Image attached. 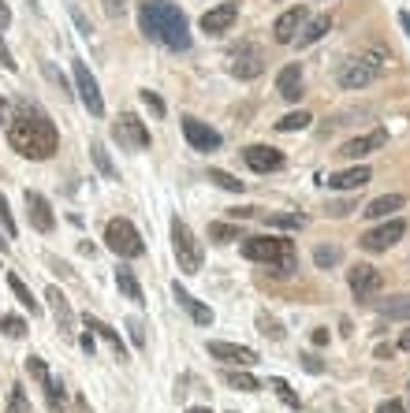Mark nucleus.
Instances as JSON below:
<instances>
[{
    "label": "nucleus",
    "mask_w": 410,
    "mask_h": 413,
    "mask_svg": "<svg viewBox=\"0 0 410 413\" xmlns=\"http://www.w3.org/2000/svg\"><path fill=\"white\" fill-rule=\"evenodd\" d=\"M265 224L269 227H287V231H303L306 216L303 213H265Z\"/></svg>",
    "instance_id": "obj_28"
},
{
    "label": "nucleus",
    "mask_w": 410,
    "mask_h": 413,
    "mask_svg": "<svg viewBox=\"0 0 410 413\" xmlns=\"http://www.w3.org/2000/svg\"><path fill=\"white\" fill-rule=\"evenodd\" d=\"M8 413H30V399H26V391L15 383L12 388V399H8Z\"/></svg>",
    "instance_id": "obj_40"
},
{
    "label": "nucleus",
    "mask_w": 410,
    "mask_h": 413,
    "mask_svg": "<svg viewBox=\"0 0 410 413\" xmlns=\"http://www.w3.org/2000/svg\"><path fill=\"white\" fill-rule=\"evenodd\" d=\"M45 391H49V406H52V413H60V410H63V388H60L57 380H49V383H45Z\"/></svg>",
    "instance_id": "obj_45"
},
{
    "label": "nucleus",
    "mask_w": 410,
    "mask_h": 413,
    "mask_svg": "<svg viewBox=\"0 0 410 413\" xmlns=\"http://www.w3.org/2000/svg\"><path fill=\"white\" fill-rule=\"evenodd\" d=\"M79 346H82V354H86V357H94V350H97V343H94V335H90V328H86V335L79 339Z\"/></svg>",
    "instance_id": "obj_49"
},
{
    "label": "nucleus",
    "mask_w": 410,
    "mask_h": 413,
    "mask_svg": "<svg viewBox=\"0 0 410 413\" xmlns=\"http://www.w3.org/2000/svg\"><path fill=\"white\" fill-rule=\"evenodd\" d=\"M377 413H407V410H403V402L388 399V402H380V406H377Z\"/></svg>",
    "instance_id": "obj_51"
},
{
    "label": "nucleus",
    "mask_w": 410,
    "mask_h": 413,
    "mask_svg": "<svg viewBox=\"0 0 410 413\" xmlns=\"http://www.w3.org/2000/svg\"><path fill=\"white\" fill-rule=\"evenodd\" d=\"M403 205H407V201L399 194H385V198H373L362 216H366V220H388V213H399Z\"/></svg>",
    "instance_id": "obj_24"
},
{
    "label": "nucleus",
    "mask_w": 410,
    "mask_h": 413,
    "mask_svg": "<svg viewBox=\"0 0 410 413\" xmlns=\"http://www.w3.org/2000/svg\"><path fill=\"white\" fill-rule=\"evenodd\" d=\"M23 201H26V216H30V227L34 231H41V235H49L52 227H57V216H52V205L45 201L38 190H26L23 194Z\"/></svg>",
    "instance_id": "obj_14"
},
{
    "label": "nucleus",
    "mask_w": 410,
    "mask_h": 413,
    "mask_svg": "<svg viewBox=\"0 0 410 413\" xmlns=\"http://www.w3.org/2000/svg\"><path fill=\"white\" fill-rule=\"evenodd\" d=\"M399 26H403V30L410 34V12H399Z\"/></svg>",
    "instance_id": "obj_56"
},
{
    "label": "nucleus",
    "mask_w": 410,
    "mask_h": 413,
    "mask_svg": "<svg viewBox=\"0 0 410 413\" xmlns=\"http://www.w3.org/2000/svg\"><path fill=\"white\" fill-rule=\"evenodd\" d=\"M0 227H4V238H15V220H12V209H8L4 194H0Z\"/></svg>",
    "instance_id": "obj_42"
},
{
    "label": "nucleus",
    "mask_w": 410,
    "mask_h": 413,
    "mask_svg": "<svg viewBox=\"0 0 410 413\" xmlns=\"http://www.w3.org/2000/svg\"><path fill=\"white\" fill-rule=\"evenodd\" d=\"M232 216L235 220H250V216H258V209H232Z\"/></svg>",
    "instance_id": "obj_54"
},
{
    "label": "nucleus",
    "mask_w": 410,
    "mask_h": 413,
    "mask_svg": "<svg viewBox=\"0 0 410 413\" xmlns=\"http://www.w3.org/2000/svg\"><path fill=\"white\" fill-rule=\"evenodd\" d=\"M309 123H314V119H309V112H303V108H298V112H287L284 119H280V123H276V131L295 134V131H306Z\"/></svg>",
    "instance_id": "obj_32"
},
{
    "label": "nucleus",
    "mask_w": 410,
    "mask_h": 413,
    "mask_svg": "<svg viewBox=\"0 0 410 413\" xmlns=\"http://www.w3.org/2000/svg\"><path fill=\"white\" fill-rule=\"evenodd\" d=\"M127 332H131V343L139 346V350H145V324H142L139 317H131V320H127Z\"/></svg>",
    "instance_id": "obj_43"
},
{
    "label": "nucleus",
    "mask_w": 410,
    "mask_h": 413,
    "mask_svg": "<svg viewBox=\"0 0 410 413\" xmlns=\"http://www.w3.org/2000/svg\"><path fill=\"white\" fill-rule=\"evenodd\" d=\"M101 4H105V15H108V19H120L131 0H101Z\"/></svg>",
    "instance_id": "obj_47"
},
{
    "label": "nucleus",
    "mask_w": 410,
    "mask_h": 413,
    "mask_svg": "<svg viewBox=\"0 0 410 413\" xmlns=\"http://www.w3.org/2000/svg\"><path fill=\"white\" fill-rule=\"evenodd\" d=\"M403 235H407V224H403V220H388V224H380V227H373V231L362 235L358 246H362L366 253H385V250H391V246H396Z\"/></svg>",
    "instance_id": "obj_8"
},
{
    "label": "nucleus",
    "mask_w": 410,
    "mask_h": 413,
    "mask_svg": "<svg viewBox=\"0 0 410 413\" xmlns=\"http://www.w3.org/2000/svg\"><path fill=\"white\" fill-rule=\"evenodd\" d=\"M139 30L150 41H161L164 49L187 52L190 49V26L187 15L172 0H142L139 4Z\"/></svg>",
    "instance_id": "obj_2"
},
{
    "label": "nucleus",
    "mask_w": 410,
    "mask_h": 413,
    "mask_svg": "<svg viewBox=\"0 0 410 413\" xmlns=\"http://www.w3.org/2000/svg\"><path fill=\"white\" fill-rule=\"evenodd\" d=\"M8 142H12V149L26 160H49L52 153L60 149L57 123H52L38 105H30V100H19L15 119L8 123Z\"/></svg>",
    "instance_id": "obj_1"
},
{
    "label": "nucleus",
    "mask_w": 410,
    "mask_h": 413,
    "mask_svg": "<svg viewBox=\"0 0 410 413\" xmlns=\"http://www.w3.org/2000/svg\"><path fill=\"white\" fill-rule=\"evenodd\" d=\"M209 182H216L221 190H227V194H243L246 190V182L235 179L232 171H224V168H209Z\"/></svg>",
    "instance_id": "obj_29"
},
{
    "label": "nucleus",
    "mask_w": 410,
    "mask_h": 413,
    "mask_svg": "<svg viewBox=\"0 0 410 413\" xmlns=\"http://www.w3.org/2000/svg\"><path fill=\"white\" fill-rule=\"evenodd\" d=\"M340 257H343V250L336 242H325V246H317L314 250V264L317 268H336L340 264Z\"/></svg>",
    "instance_id": "obj_31"
},
{
    "label": "nucleus",
    "mask_w": 410,
    "mask_h": 413,
    "mask_svg": "<svg viewBox=\"0 0 410 413\" xmlns=\"http://www.w3.org/2000/svg\"><path fill=\"white\" fill-rule=\"evenodd\" d=\"M332 30V15H317V19H306V26L298 30V49H306V45H314V41H321L325 34Z\"/></svg>",
    "instance_id": "obj_23"
},
{
    "label": "nucleus",
    "mask_w": 410,
    "mask_h": 413,
    "mask_svg": "<svg viewBox=\"0 0 410 413\" xmlns=\"http://www.w3.org/2000/svg\"><path fill=\"white\" fill-rule=\"evenodd\" d=\"M347 283H351V295L358 301H369L373 295L380 290V272L373 268V264H354L347 272Z\"/></svg>",
    "instance_id": "obj_13"
},
{
    "label": "nucleus",
    "mask_w": 410,
    "mask_h": 413,
    "mask_svg": "<svg viewBox=\"0 0 410 413\" xmlns=\"http://www.w3.org/2000/svg\"><path fill=\"white\" fill-rule=\"evenodd\" d=\"M187 413H213V410H205V406H194V410H187Z\"/></svg>",
    "instance_id": "obj_59"
},
{
    "label": "nucleus",
    "mask_w": 410,
    "mask_h": 413,
    "mask_svg": "<svg viewBox=\"0 0 410 413\" xmlns=\"http://www.w3.org/2000/svg\"><path fill=\"white\" fill-rule=\"evenodd\" d=\"M183 134H187V142L194 145L198 153L221 149V134H216L209 123H202V119H194V116H183Z\"/></svg>",
    "instance_id": "obj_15"
},
{
    "label": "nucleus",
    "mask_w": 410,
    "mask_h": 413,
    "mask_svg": "<svg viewBox=\"0 0 410 413\" xmlns=\"http://www.w3.org/2000/svg\"><path fill=\"white\" fill-rule=\"evenodd\" d=\"M388 145V131L380 127V131H373V134H362V138H351L347 145L340 149V157H347V160H358V157H366V153L373 149H385Z\"/></svg>",
    "instance_id": "obj_17"
},
{
    "label": "nucleus",
    "mask_w": 410,
    "mask_h": 413,
    "mask_svg": "<svg viewBox=\"0 0 410 413\" xmlns=\"http://www.w3.org/2000/svg\"><path fill=\"white\" fill-rule=\"evenodd\" d=\"M369 179H373V171L366 168V164H358V168H347V171L328 176V187H332V190H362Z\"/></svg>",
    "instance_id": "obj_21"
},
{
    "label": "nucleus",
    "mask_w": 410,
    "mask_h": 413,
    "mask_svg": "<svg viewBox=\"0 0 410 413\" xmlns=\"http://www.w3.org/2000/svg\"><path fill=\"white\" fill-rule=\"evenodd\" d=\"M354 209H358V201H354V198H343V201H328L325 213H328V216H351Z\"/></svg>",
    "instance_id": "obj_41"
},
{
    "label": "nucleus",
    "mask_w": 410,
    "mask_h": 413,
    "mask_svg": "<svg viewBox=\"0 0 410 413\" xmlns=\"http://www.w3.org/2000/svg\"><path fill=\"white\" fill-rule=\"evenodd\" d=\"M75 86H79V97L86 105L90 116H105V100H101V89H97V78L90 75V67L82 60H75Z\"/></svg>",
    "instance_id": "obj_9"
},
{
    "label": "nucleus",
    "mask_w": 410,
    "mask_h": 413,
    "mask_svg": "<svg viewBox=\"0 0 410 413\" xmlns=\"http://www.w3.org/2000/svg\"><path fill=\"white\" fill-rule=\"evenodd\" d=\"M142 105H145V108H150V112H153V116H157V119H161L164 112H168V108H164V100H161L157 94H153V89H142Z\"/></svg>",
    "instance_id": "obj_44"
},
{
    "label": "nucleus",
    "mask_w": 410,
    "mask_h": 413,
    "mask_svg": "<svg viewBox=\"0 0 410 413\" xmlns=\"http://www.w3.org/2000/svg\"><path fill=\"white\" fill-rule=\"evenodd\" d=\"M116 287H120V295H123V298H131L134 306H142V301H145V295H142V283L134 279V272H131V268H123V264L116 268Z\"/></svg>",
    "instance_id": "obj_25"
},
{
    "label": "nucleus",
    "mask_w": 410,
    "mask_h": 413,
    "mask_svg": "<svg viewBox=\"0 0 410 413\" xmlns=\"http://www.w3.org/2000/svg\"><path fill=\"white\" fill-rule=\"evenodd\" d=\"M0 253H8V242H4V238H0Z\"/></svg>",
    "instance_id": "obj_60"
},
{
    "label": "nucleus",
    "mask_w": 410,
    "mask_h": 413,
    "mask_svg": "<svg viewBox=\"0 0 410 413\" xmlns=\"http://www.w3.org/2000/svg\"><path fill=\"white\" fill-rule=\"evenodd\" d=\"M90 157H94L97 171H101L105 179H116V168H112V160H108V149H105L101 142H90Z\"/></svg>",
    "instance_id": "obj_33"
},
{
    "label": "nucleus",
    "mask_w": 410,
    "mask_h": 413,
    "mask_svg": "<svg viewBox=\"0 0 410 413\" xmlns=\"http://www.w3.org/2000/svg\"><path fill=\"white\" fill-rule=\"evenodd\" d=\"M276 94L284 100H291V105L303 97V63H287V67L280 71L276 75Z\"/></svg>",
    "instance_id": "obj_19"
},
{
    "label": "nucleus",
    "mask_w": 410,
    "mask_h": 413,
    "mask_svg": "<svg viewBox=\"0 0 410 413\" xmlns=\"http://www.w3.org/2000/svg\"><path fill=\"white\" fill-rule=\"evenodd\" d=\"M258 328H261V335H265V339H272V343H280V339H284L280 320H272L269 313H258Z\"/></svg>",
    "instance_id": "obj_38"
},
{
    "label": "nucleus",
    "mask_w": 410,
    "mask_h": 413,
    "mask_svg": "<svg viewBox=\"0 0 410 413\" xmlns=\"http://www.w3.org/2000/svg\"><path fill=\"white\" fill-rule=\"evenodd\" d=\"M209 357H216V361H232V365H254V361H258V354H254L250 346L221 343V339H213V343H209Z\"/></svg>",
    "instance_id": "obj_18"
},
{
    "label": "nucleus",
    "mask_w": 410,
    "mask_h": 413,
    "mask_svg": "<svg viewBox=\"0 0 410 413\" xmlns=\"http://www.w3.org/2000/svg\"><path fill=\"white\" fill-rule=\"evenodd\" d=\"M380 313H385L388 320H410V295H396V298H388L385 306H380Z\"/></svg>",
    "instance_id": "obj_30"
},
{
    "label": "nucleus",
    "mask_w": 410,
    "mask_h": 413,
    "mask_svg": "<svg viewBox=\"0 0 410 413\" xmlns=\"http://www.w3.org/2000/svg\"><path fill=\"white\" fill-rule=\"evenodd\" d=\"M172 295H176V301H179V306H183L187 313H190V320H194V324H202V328H209V324H213V309H209V306H202V301H198L194 295H187V290L179 287V283L172 287Z\"/></svg>",
    "instance_id": "obj_22"
},
{
    "label": "nucleus",
    "mask_w": 410,
    "mask_h": 413,
    "mask_svg": "<svg viewBox=\"0 0 410 413\" xmlns=\"http://www.w3.org/2000/svg\"><path fill=\"white\" fill-rule=\"evenodd\" d=\"M209 238H213V242H239V227L235 224H209Z\"/></svg>",
    "instance_id": "obj_36"
},
{
    "label": "nucleus",
    "mask_w": 410,
    "mask_h": 413,
    "mask_svg": "<svg viewBox=\"0 0 410 413\" xmlns=\"http://www.w3.org/2000/svg\"><path fill=\"white\" fill-rule=\"evenodd\" d=\"M298 365H303V369L306 372H325V361H321V357H317V354H298Z\"/></svg>",
    "instance_id": "obj_46"
},
{
    "label": "nucleus",
    "mask_w": 410,
    "mask_h": 413,
    "mask_svg": "<svg viewBox=\"0 0 410 413\" xmlns=\"http://www.w3.org/2000/svg\"><path fill=\"white\" fill-rule=\"evenodd\" d=\"M239 19V4H216V8H209V12L202 15V30L205 34H213V38H221V34L232 30V23Z\"/></svg>",
    "instance_id": "obj_16"
},
{
    "label": "nucleus",
    "mask_w": 410,
    "mask_h": 413,
    "mask_svg": "<svg viewBox=\"0 0 410 413\" xmlns=\"http://www.w3.org/2000/svg\"><path fill=\"white\" fill-rule=\"evenodd\" d=\"M306 19H309V12H306V4H295V8H287L284 15H280L276 23H272V38H276L280 45H291L298 38V30L306 26Z\"/></svg>",
    "instance_id": "obj_11"
},
{
    "label": "nucleus",
    "mask_w": 410,
    "mask_h": 413,
    "mask_svg": "<svg viewBox=\"0 0 410 413\" xmlns=\"http://www.w3.org/2000/svg\"><path fill=\"white\" fill-rule=\"evenodd\" d=\"M172 250H176L179 272H198L202 268V242L190 235V227L179 216L172 220Z\"/></svg>",
    "instance_id": "obj_5"
},
{
    "label": "nucleus",
    "mask_w": 410,
    "mask_h": 413,
    "mask_svg": "<svg viewBox=\"0 0 410 413\" xmlns=\"http://www.w3.org/2000/svg\"><path fill=\"white\" fill-rule=\"evenodd\" d=\"M380 78V63H373L366 56H358V60H347L340 67V86L343 89H366L373 86V82Z\"/></svg>",
    "instance_id": "obj_7"
},
{
    "label": "nucleus",
    "mask_w": 410,
    "mask_h": 413,
    "mask_svg": "<svg viewBox=\"0 0 410 413\" xmlns=\"http://www.w3.org/2000/svg\"><path fill=\"white\" fill-rule=\"evenodd\" d=\"M243 257H246V261H261V264H269V268H276V275H291L298 268L291 238H280V235L243 238Z\"/></svg>",
    "instance_id": "obj_3"
},
{
    "label": "nucleus",
    "mask_w": 410,
    "mask_h": 413,
    "mask_svg": "<svg viewBox=\"0 0 410 413\" xmlns=\"http://www.w3.org/2000/svg\"><path fill=\"white\" fill-rule=\"evenodd\" d=\"M0 123H8V100L0 97Z\"/></svg>",
    "instance_id": "obj_58"
},
{
    "label": "nucleus",
    "mask_w": 410,
    "mask_h": 413,
    "mask_svg": "<svg viewBox=\"0 0 410 413\" xmlns=\"http://www.w3.org/2000/svg\"><path fill=\"white\" fill-rule=\"evenodd\" d=\"M45 301L52 306V320H57V332L63 335V339H75V313H71V301L63 298V290L60 287H49L45 290Z\"/></svg>",
    "instance_id": "obj_10"
},
{
    "label": "nucleus",
    "mask_w": 410,
    "mask_h": 413,
    "mask_svg": "<svg viewBox=\"0 0 410 413\" xmlns=\"http://www.w3.org/2000/svg\"><path fill=\"white\" fill-rule=\"evenodd\" d=\"M261 71H265V60H261L258 49H239L232 60V75L235 78H258Z\"/></svg>",
    "instance_id": "obj_20"
},
{
    "label": "nucleus",
    "mask_w": 410,
    "mask_h": 413,
    "mask_svg": "<svg viewBox=\"0 0 410 413\" xmlns=\"http://www.w3.org/2000/svg\"><path fill=\"white\" fill-rule=\"evenodd\" d=\"M26 376H30V380H38L41 388L52 380V376H49V369H45V361H41V357H34V354L26 357Z\"/></svg>",
    "instance_id": "obj_39"
},
{
    "label": "nucleus",
    "mask_w": 410,
    "mask_h": 413,
    "mask_svg": "<svg viewBox=\"0 0 410 413\" xmlns=\"http://www.w3.org/2000/svg\"><path fill=\"white\" fill-rule=\"evenodd\" d=\"M243 160H246V168L258 171V176H269V171L284 168V153L272 149V145H250V149H243Z\"/></svg>",
    "instance_id": "obj_12"
},
{
    "label": "nucleus",
    "mask_w": 410,
    "mask_h": 413,
    "mask_svg": "<svg viewBox=\"0 0 410 413\" xmlns=\"http://www.w3.org/2000/svg\"><path fill=\"white\" fill-rule=\"evenodd\" d=\"M112 138L120 142V149H131V153L150 149V127H145L134 112H123L120 119H116V123H112Z\"/></svg>",
    "instance_id": "obj_6"
},
{
    "label": "nucleus",
    "mask_w": 410,
    "mask_h": 413,
    "mask_svg": "<svg viewBox=\"0 0 410 413\" xmlns=\"http://www.w3.org/2000/svg\"><path fill=\"white\" fill-rule=\"evenodd\" d=\"M12 26V12H8V4L0 0V30H8Z\"/></svg>",
    "instance_id": "obj_52"
},
{
    "label": "nucleus",
    "mask_w": 410,
    "mask_h": 413,
    "mask_svg": "<svg viewBox=\"0 0 410 413\" xmlns=\"http://www.w3.org/2000/svg\"><path fill=\"white\" fill-rule=\"evenodd\" d=\"M399 350H410V332L399 335Z\"/></svg>",
    "instance_id": "obj_57"
},
{
    "label": "nucleus",
    "mask_w": 410,
    "mask_h": 413,
    "mask_svg": "<svg viewBox=\"0 0 410 413\" xmlns=\"http://www.w3.org/2000/svg\"><path fill=\"white\" fill-rule=\"evenodd\" d=\"M105 242H108V250H112L116 257H142L145 253V242H142V235H139V227L131 224V220H108V227H105Z\"/></svg>",
    "instance_id": "obj_4"
},
{
    "label": "nucleus",
    "mask_w": 410,
    "mask_h": 413,
    "mask_svg": "<svg viewBox=\"0 0 410 413\" xmlns=\"http://www.w3.org/2000/svg\"><path fill=\"white\" fill-rule=\"evenodd\" d=\"M0 332H4L8 339H23L26 335V320L15 317V313H4L0 317Z\"/></svg>",
    "instance_id": "obj_35"
},
{
    "label": "nucleus",
    "mask_w": 410,
    "mask_h": 413,
    "mask_svg": "<svg viewBox=\"0 0 410 413\" xmlns=\"http://www.w3.org/2000/svg\"><path fill=\"white\" fill-rule=\"evenodd\" d=\"M391 354H396V346H388V343L377 346V357H391Z\"/></svg>",
    "instance_id": "obj_55"
},
{
    "label": "nucleus",
    "mask_w": 410,
    "mask_h": 413,
    "mask_svg": "<svg viewBox=\"0 0 410 413\" xmlns=\"http://www.w3.org/2000/svg\"><path fill=\"white\" fill-rule=\"evenodd\" d=\"M328 343V328H314V346H325Z\"/></svg>",
    "instance_id": "obj_53"
},
{
    "label": "nucleus",
    "mask_w": 410,
    "mask_h": 413,
    "mask_svg": "<svg viewBox=\"0 0 410 413\" xmlns=\"http://www.w3.org/2000/svg\"><path fill=\"white\" fill-rule=\"evenodd\" d=\"M0 67H4V71H15V67H19V63H15V56H12V49L4 45V38H0Z\"/></svg>",
    "instance_id": "obj_48"
},
{
    "label": "nucleus",
    "mask_w": 410,
    "mask_h": 413,
    "mask_svg": "<svg viewBox=\"0 0 410 413\" xmlns=\"http://www.w3.org/2000/svg\"><path fill=\"white\" fill-rule=\"evenodd\" d=\"M269 388H272V391L280 394V402H284V406L298 410V394L291 391V383H287V380H280V376H272V380H269Z\"/></svg>",
    "instance_id": "obj_37"
},
{
    "label": "nucleus",
    "mask_w": 410,
    "mask_h": 413,
    "mask_svg": "<svg viewBox=\"0 0 410 413\" xmlns=\"http://www.w3.org/2000/svg\"><path fill=\"white\" fill-rule=\"evenodd\" d=\"M86 328H90V332H97V335H101L105 343L112 346L116 354H120V361H127V350H123V339H120V332H116V328H108L105 320H97V317H86Z\"/></svg>",
    "instance_id": "obj_26"
},
{
    "label": "nucleus",
    "mask_w": 410,
    "mask_h": 413,
    "mask_svg": "<svg viewBox=\"0 0 410 413\" xmlns=\"http://www.w3.org/2000/svg\"><path fill=\"white\" fill-rule=\"evenodd\" d=\"M71 19H75V26H79V30H82V34H86V38H90V34H94V30H90V23H86V19H82V12H79V8H75V4H71Z\"/></svg>",
    "instance_id": "obj_50"
},
{
    "label": "nucleus",
    "mask_w": 410,
    "mask_h": 413,
    "mask_svg": "<svg viewBox=\"0 0 410 413\" xmlns=\"http://www.w3.org/2000/svg\"><path fill=\"white\" fill-rule=\"evenodd\" d=\"M224 380H227V388H235V391H258V388H261V380H258V376H250V372H243V369L227 372Z\"/></svg>",
    "instance_id": "obj_34"
},
{
    "label": "nucleus",
    "mask_w": 410,
    "mask_h": 413,
    "mask_svg": "<svg viewBox=\"0 0 410 413\" xmlns=\"http://www.w3.org/2000/svg\"><path fill=\"white\" fill-rule=\"evenodd\" d=\"M8 287H12V295L19 298V306H26V309H30V317H38V313H41V306H38V301H34L30 287H26V283H23V279H19V275H15V272H8Z\"/></svg>",
    "instance_id": "obj_27"
}]
</instances>
